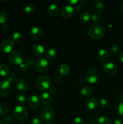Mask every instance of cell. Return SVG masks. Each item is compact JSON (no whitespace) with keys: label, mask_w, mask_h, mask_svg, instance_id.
<instances>
[{"label":"cell","mask_w":123,"mask_h":124,"mask_svg":"<svg viewBox=\"0 0 123 124\" xmlns=\"http://www.w3.org/2000/svg\"><path fill=\"white\" fill-rule=\"evenodd\" d=\"M88 35L94 39H101L106 33L105 28L99 24H94L88 29Z\"/></svg>","instance_id":"6da1fadb"},{"label":"cell","mask_w":123,"mask_h":124,"mask_svg":"<svg viewBox=\"0 0 123 124\" xmlns=\"http://www.w3.org/2000/svg\"><path fill=\"white\" fill-rule=\"evenodd\" d=\"M100 78V71L95 67L89 68L85 73V79L90 84H95Z\"/></svg>","instance_id":"7a4b0ae2"},{"label":"cell","mask_w":123,"mask_h":124,"mask_svg":"<svg viewBox=\"0 0 123 124\" xmlns=\"http://www.w3.org/2000/svg\"><path fill=\"white\" fill-rule=\"evenodd\" d=\"M28 112L26 108L22 105H18L14 109V116L16 119L20 121L27 119Z\"/></svg>","instance_id":"3957f363"},{"label":"cell","mask_w":123,"mask_h":124,"mask_svg":"<svg viewBox=\"0 0 123 124\" xmlns=\"http://www.w3.org/2000/svg\"><path fill=\"white\" fill-rule=\"evenodd\" d=\"M100 65L106 74L110 76L116 75L118 72V67L113 62H101Z\"/></svg>","instance_id":"277c9868"},{"label":"cell","mask_w":123,"mask_h":124,"mask_svg":"<svg viewBox=\"0 0 123 124\" xmlns=\"http://www.w3.org/2000/svg\"><path fill=\"white\" fill-rule=\"evenodd\" d=\"M51 81L47 76H40L36 81V86L41 91H45L50 87Z\"/></svg>","instance_id":"5b68a950"},{"label":"cell","mask_w":123,"mask_h":124,"mask_svg":"<svg viewBox=\"0 0 123 124\" xmlns=\"http://www.w3.org/2000/svg\"><path fill=\"white\" fill-rule=\"evenodd\" d=\"M41 119L45 122H50L54 117V111L50 107H45L41 110Z\"/></svg>","instance_id":"8992f818"},{"label":"cell","mask_w":123,"mask_h":124,"mask_svg":"<svg viewBox=\"0 0 123 124\" xmlns=\"http://www.w3.org/2000/svg\"><path fill=\"white\" fill-rule=\"evenodd\" d=\"M12 87L11 84L7 80H3L0 82V96L7 97L11 94Z\"/></svg>","instance_id":"52a82bcc"},{"label":"cell","mask_w":123,"mask_h":124,"mask_svg":"<svg viewBox=\"0 0 123 124\" xmlns=\"http://www.w3.org/2000/svg\"><path fill=\"white\" fill-rule=\"evenodd\" d=\"M8 59L11 63L15 65H20L24 61V56L18 51L12 52L8 55Z\"/></svg>","instance_id":"ba28073f"},{"label":"cell","mask_w":123,"mask_h":124,"mask_svg":"<svg viewBox=\"0 0 123 124\" xmlns=\"http://www.w3.org/2000/svg\"><path fill=\"white\" fill-rule=\"evenodd\" d=\"M34 68L38 72H45L48 68V61L45 58H38L34 62Z\"/></svg>","instance_id":"9c48e42d"},{"label":"cell","mask_w":123,"mask_h":124,"mask_svg":"<svg viewBox=\"0 0 123 124\" xmlns=\"http://www.w3.org/2000/svg\"><path fill=\"white\" fill-rule=\"evenodd\" d=\"M13 47L14 42L12 39H6L0 44V49L4 53H10Z\"/></svg>","instance_id":"30bf717a"},{"label":"cell","mask_w":123,"mask_h":124,"mask_svg":"<svg viewBox=\"0 0 123 124\" xmlns=\"http://www.w3.org/2000/svg\"><path fill=\"white\" fill-rule=\"evenodd\" d=\"M16 87L17 89L19 90L20 92H25L28 90L30 87V83L29 81L27 79L21 78L17 79L15 82Z\"/></svg>","instance_id":"8fae6325"},{"label":"cell","mask_w":123,"mask_h":124,"mask_svg":"<svg viewBox=\"0 0 123 124\" xmlns=\"http://www.w3.org/2000/svg\"><path fill=\"white\" fill-rule=\"evenodd\" d=\"M28 106L31 110H36L39 107L40 100L38 96L35 94H31L29 96L28 99Z\"/></svg>","instance_id":"7c38bea8"},{"label":"cell","mask_w":123,"mask_h":124,"mask_svg":"<svg viewBox=\"0 0 123 124\" xmlns=\"http://www.w3.org/2000/svg\"><path fill=\"white\" fill-rule=\"evenodd\" d=\"M92 9L96 13H102L105 10L106 6L105 4L101 0H94L91 4Z\"/></svg>","instance_id":"4fadbf2b"},{"label":"cell","mask_w":123,"mask_h":124,"mask_svg":"<svg viewBox=\"0 0 123 124\" xmlns=\"http://www.w3.org/2000/svg\"><path fill=\"white\" fill-rule=\"evenodd\" d=\"M74 13V10L73 7L70 5H67V6H64L62 8L60 15H61V16L65 19H69L72 16Z\"/></svg>","instance_id":"5bb4252c"},{"label":"cell","mask_w":123,"mask_h":124,"mask_svg":"<svg viewBox=\"0 0 123 124\" xmlns=\"http://www.w3.org/2000/svg\"><path fill=\"white\" fill-rule=\"evenodd\" d=\"M31 52L36 56H41L45 53V48L40 44H35L31 47Z\"/></svg>","instance_id":"9a60e30c"},{"label":"cell","mask_w":123,"mask_h":124,"mask_svg":"<svg viewBox=\"0 0 123 124\" xmlns=\"http://www.w3.org/2000/svg\"><path fill=\"white\" fill-rule=\"evenodd\" d=\"M30 35L34 39L38 40L43 37V32L42 29L39 27L34 26L31 28L30 30Z\"/></svg>","instance_id":"2e32d148"},{"label":"cell","mask_w":123,"mask_h":124,"mask_svg":"<svg viewBox=\"0 0 123 124\" xmlns=\"http://www.w3.org/2000/svg\"><path fill=\"white\" fill-rule=\"evenodd\" d=\"M98 105V101L96 98L90 97L85 101V106L89 110H95Z\"/></svg>","instance_id":"e0dca14e"},{"label":"cell","mask_w":123,"mask_h":124,"mask_svg":"<svg viewBox=\"0 0 123 124\" xmlns=\"http://www.w3.org/2000/svg\"><path fill=\"white\" fill-rule=\"evenodd\" d=\"M98 56L101 60L106 61L110 58V53L109 51L106 48H101L98 52Z\"/></svg>","instance_id":"ac0fdd59"},{"label":"cell","mask_w":123,"mask_h":124,"mask_svg":"<svg viewBox=\"0 0 123 124\" xmlns=\"http://www.w3.org/2000/svg\"><path fill=\"white\" fill-rule=\"evenodd\" d=\"M91 15L89 12H84L79 16V21L83 24L87 23L91 19Z\"/></svg>","instance_id":"d6986e66"},{"label":"cell","mask_w":123,"mask_h":124,"mask_svg":"<svg viewBox=\"0 0 123 124\" xmlns=\"http://www.w3.org/2000/svg\"><path fill=\"white\" fill-rule=\"evenodd\" d=\"M41 101L44 105H49L52 101V98L51 95L47 92H44L42 94L41 97Z\"/></svg>","instance_id":"ffe728a7"},{"label":"cell","mask_w":123,"mask_h":124,"mask_svg":"<svg viewBox=\"0 0 123 124\" xmlns=\"http://www.w3.org/2000/svg\"><path fill=\"white\" fill-rule=\"evenodd\" d=\"M80 93L83 96H90L93 94V90L91 87H89V86H84L81 88Z\"/></svg>","instance_id":"44dd1931"},{"label":"cell","mask_w":123,"mask_h":124,"mask_svg":"<svg viewBox=\"0 0 123 124\" xmlns=\"http://www.w3.org/2000/svg\"><path fill=\"white\" fill-rule=\"evenodd\" d=\"M48 13L52 16H55L59 12V7L55 4H51L49 5L48 8Z\"/></svg>","instance_id":"7402d4cb"},{"label":"cell","mask_w":123,"mask_h":124,"mask_svg":"<svg viewBox=\"0 0 123 124\" xmlns=\"http://www.w3.org/2000/svg\"><path fill=\"white\" fill-rule=\"evenodd\" d=\"M59 71L61 75V76H65V75H68L69 73V67L68 65L66 63H63L60 65L59 67Z\"/></svg>","instance_id":"603a6c76"},{"label":"cell","mask_w":123,"mask_h":124,"mask_svg":"<svg viewBox=\"0 0 123 124\" xmlns=\"http://www.w3.org/2000/svg\"><path fill=\"white\" fill-rule=\"evenodd\" d=\"M46 56L48 59H53L56 56L57 50L54 47H49L46 51Z\"/></svg>","instance_id":"cb8c5ba5"},{"label":"cell","mask_w":123,"mask_h":124,"mask_svg":"<svg viewBox=\"0 0 123 124\" xmlns=\"http://www.w3.org/2000/svg\"><path fill=\"white\" fill-rule=\"evenodd\" d=\"M9 73V69L8 66L6 64H1L0 65V76L2 77H6L8 76Z\"/></svg>","instance_id":"d4e9b609"},{"label":"cell","mask_w":123,"mask_h":124,"mask_svg":"<svg viewBox=\"0 0 123 124\" xmlns=\"http://www.w3.org/2000/svg\"><path fill=\"white\" fill-rule=\"evenodd\" d=\"M9 111V107L6 103H0V115H4Z\"/></svg>","instance_id":"484cf974"},{"label":"cell","mask_w":123,"mask_h":124,"mask_svg":"<svg viewBox=\"0 0 123 124\" xmlns=\"http://www.w3.org/2000/svg\"><path fill=\"white\" fill-rule=\"evenodd\" d=\"M16 101L20 105H24L27 102L26 96L22 93H19L16 96Z\"/></svg>","instance_id":"4316f807"},{"label":"cell","mask_w":123,"mask_h":124,"mask_svg":"<svg viewBox=\"0 0 123 124\" xmlns=\"http://www.w3.org/2000/svg\"><path fill=\"white\" fill-rule=\"evenodd\" d=\"M98 124H112L110 119L106 116H100L98 119Z\"/></svg>","instance_id":"83f0119b"},{"label":"cell","mask_w":123,"mask_h":124,"mask_svg":"<svg viewBox=\"0 0 123 124\" xmlns=\"http://www.w3.org/2000/svg\"><path fill=\"white\" fill-rule=\"evenodd\" d=\"M25 12L28 14H32L36 11V7L32 4H29L25 7Z\"/></svg>","instance_id":"f1b7e54d"},{"label":"cell","mask_w":123,"mask_h":124,"mask_svg":"<svg viewBox=\"0 0 123 124\" xmlns=\"http://www.w3.org/2000/svg\"><path fill=\"white\" fill-rule=\"evenodd\" d=\"M22 35L20 33V32H18V31H16L12 35V39L13 40V42H19L22 40Z\"/></svg>","instance_id":"f546056e"},{"label":"cell","mask_w":123,"mask_h":124,"mask_svg":"<svg viewBox=\"0 0 123 124\" xmlns=\"http://www.w3.org/2000/svg\"><path fill=\"white\" fill-rule=\"evenodd\" d=\"M98 104L102 108H108L109 105V102L107 101V99H104V98L100 99L98 101Z\"/></svg>","instance_id":"4dcf8cb0"},{"label":"cell","mask_w":123,"mask_h":124,"mask_svg":"<svg viewBox=\"0 0 123 124\" xmlns=\"http://www.w3.org/2000/svg\"><path fill=\"white\" fill-rule=\"evenodd\" d=\"M7 81L10 82V83H13V82H16L17 81V75L15 73H10L8 74V77H7Z\"/></svg>","instance_id":"1f68e13d"},{"label":"cell","mask_w":123,"mask_h":124,"mask_svg":"<svg viewBox=\"0 0 123 124\" xmlns=\"http://www.w3.org/2000/svg\"><path fill=\"white\" fill-rule=\"evenodd\" d=\"M91 20L93 23H94L95 24H98L99 22L101 21V16L99 15L97 13H95V14H92L91 15Z\"/></svg>","instance_id":"d6a6232c"},{"label":"cell","mask_w":123,"mask_h":124,"mask_svg":"<svg viewBox=\"0 0 123 124\" xmlns=\"http://www.w3.org/2000/svg\"><path fill=\"white\" fill-rule=\"evenodd\" d=\"M119 49L118 46L115 44L111 45L110 47V52L112 54H115V55L118 54V53H119Z\"/></svg>","instance_id":"836d02e7"},{"label":"cell","mask_w":123,"mask_h":124,"mask_svg":"<svg viewBox=\"0 0 123 124\" xmlns=\"http://www.w3.org/2000/svg\"><path fill=\"white\" fill-rule=\"evenodd\" d=\"M7 16L6 12L3 11H0V24H4L7 20Z\"/></svg>","instance_id":"e575fe53"},{"label":"cell","mask_w":123,"mask_h":124,"mask_svg":"<svg viewBox=\"0 0 123 124\" xmlns=\"http://www.w3.org/2000/svg\"><path fill=\"white\" fill-rule=\"evenodd\" d=\"M116 112L119 116L123 117V103H119L117 105Z\"/></svg>","instance_id":"d590c367"},{"label":"cell","mask_w":123,"mask_h":124,"mask_svg":"<svg viewBox=\"0 0 123 124\" xmlns=\"http://www.w3.org/2000/svg\"><path fill=\"white\" fill-rule=\"evenodd\" d=\"M73 124H84V120L80 117H77L74 119Z\"/></svg>","instance_id":"8d00e7d4"},{"label":"cell","mask_w":123,"mask_h":124,"mask_svg":"<svg viewBox=\"0 0 123 124\" xmlns=\"http://www.w3.org/2000/svg\"><path fill=\"white\" fill-rule=\"evenodd\" d=\"M25 64H26L28 68H31L33 65V60H32L31 58H28L25 61Z\"/></svg>","instance_id":"74e56055"},{"label":"cell","mask_w":123,"mask_h":124,"mask_svg":"<svg viewBox=\"0 0 123 124\" xmlns=\"http://www.w3.org/2000/svg\"><path fill=\"white\" fill-rule=\"evenodd\" d=\"M116 100L118 103H123V94L119 93L116 96Z\"/></svg>","instance_id":"f35d334b"},{"label":"cell","mask_w":123,"mask_h":124,"mask_svg":"<svg viewBox=\"0 0 123 124\" xmlns=\"http://www.w3.org/2000/svg\"><path fill=\"white\" fill-rule=\"evenodd\" d=\"M30 124H41V120L39 117H34L31 119Z\"/></svg>","instance_id":"ab89813d"},{"label":"cell","mask_w":123,"mask_h":124,"mask_svg":"<svg viewBox=\"0 0 123 124\" xmlns=\"http://www.w3.org/2000/svg\"><path fill=\"white\" fill-rule=\"evenodd\" d=\"M48 90H49V93L53 95H55L57 93V89L55 87H50Z\"/></svg>","instance_id":"60d3db41"},{"label":"cell","mask_w":123,"mask_h":124,"mask_svg":"<svg viewBox=\"0 0 123 124\" xmlns=\"http://www.w3.org/2000/svg\"><path fill=\"white\" fill-rule=\"evenodd\" d=\"M114 124H123V120L119 117H115L113 120Z\"/></svg>","instance_id":"b9f144b4"},{"label":"cell","mask_w":123,"mask_h":124,"mask_svg":"<svg viewBox=\"0 0 123 124\" xmlns=\"http://www.w3.org/2000/svg\"><path fill=\"white\" fill-rule=\"evenodd\" d=\"M74 11H76V12H79L82 9V6L80 4H77L76 5H75L74 7H73Z\"/></svg>","instance_id":"7bdbcfd3"},{"label":"cell","mask_w":123,"mask_h":124,"mask_svg":"<svg viewBox=\"0 0 123 124\" xmlns=\"http://www.w3.org/2000/svg\"><path fill=\"white\" fill-rule=\"evenodd\" d=\"M27 65L25 63H22V64H21L20 65H19V69H20L22 71H26V70H27Z\"/></svg>","instance_id":"ee69618b"},{"label":"cell","mask_w":123,"mask_h":124,"mask_svg":"<svg viewBox=\"0 0 123 124\" xmlns=\"http://www.w3.org/2000/svg\"><path fill=\"white\" fill-rule=\"evenodd\" d=\"M66 2L69 4L74 5L75 6V5H76L77 4H78L79 2V1H78V0H67Z\"/></svg>","instance_id":"f6af8a7d"},{"label":"cell","mask_w":123,"mask_h":124,"mask_svg":"<svg viewBox=\"0 0 123 124\" xmlns=\"http://www.w3.org/2000/svg\"><path fill=\"white\" fill-rule=\"evenodd\" d=\"M13 121H14V119H13V117H12V116H11V115L7 116V117H6V121L7 122H8V123H11V122H13Z\"/></svg>","instance_id":"bcb514c9"},{"label":"cell","mask_w":123,"mask_h":124,"mask_svg":"<svg viewBox=\"0 0 123 124\" xmlns=\"http://www.w3.org/2000/svg\"><path fill=\"white\" fill-rule=\"evenodd\" d=\"M79 2L82 6H87L89 4V1L88 0H81L79 1Z\"/></svg>","instance_id":"7dc6e473"},{"label":"cell","mask_w":123,"mask_h":124,"mask_svg":"<svg viewBox=\"0 0 123 124\" xmlns=\"http://www.w3.org/2000/svg\"><path fill=\"white\" fill-rule=\"evenodd\" d=\"M86 83V81L85 79L82 78L79 80L78 81V84L80 85H84Z\"/></svg>","instance_id":"c3c4849f"},{"label":"cell","mask_w":123,"mask_h":124,"mask_svg":"<svg viewBox=\"0 0 123 124\" xmlns=\"http://www.w3.org/2000/svg\"><path fill=\"white\" fill-rule=\"evenodd\" d=\"M2 29H3L4 31H8L9 30V25L7 24H2Z\"/></svg>","instance_id":"681fc988"},{"label":"cell","mask_w":123,"mask_h":124,"mask_svg":"<svg viewBox=\"0 0 123 124\" xmlns=\"http://www.w3.org/2000/svg\"><path fill=\"white\" fill-rule=\"evenodd\" d=\"M89 123L90 124H98V120H96V119H91L89 121Z\"/></svg>","instance_id":"f907efd6"},{"label":"cell","mask_w":123,"mask_h":124,"mask_svg":"<svg viewBox=\"0 0 123 124\" xmlns=\"http://www.w3.org/2000/svg\"><path fill=\"white\" fill-rule=\"evenodd\" d=\"M119 59L121 62L123 63V51L120 53V54H119Z\"/></svg>","instance_id":"816d5d0a"},{"label":"cell","mask_w":123,"mask_h":124,"mask_svg":"<svg viewBox=\"0 0 123 124\" xmlns=\"http://www.w3.org/2000/svg\"><path fill=\"white\" fill-rule=\"evenodd\" d=\"M62 76H57V78H56V81L58 82V83H60V82H62Z\"/></svg>","instance_id":"f5cc1de1"},{"label":"cell","mask_w":123,"mask_h":124,"mask_svg":"<svg viewBox=\"0 0 123 124\" xmlns=\"http://www.w3.org/2000/svg\"><path fill=\"white\" fill-rule=\"evenodd\" d=\"M0 124H5V123L3 121H2V120L0 119Z\"/></svg>","instance_id":"db71d44e"},{"label":"cell","mask_w":123,"mask_h":124,"mask_svg":"<svg viewBox=\"0 0 123 124\" xmlns=\"http://www.w3.org/2000/svg\"><path fill=\"white\" fill-rule=\"evenodd\" d=\"M121 8L123 9V1L121 2Z\"/></svg>","instance_id":"11a10c76"},{"label":"cell","mask_w":123,"mask_h":124,"mask_svg":"<svg viewBox=\"0 0 123 124\" xmlns=\"http://www.w3.org/2000/svg\"><path fill=\"white\" fill-rule=\"evenodd\" d=\"M0 1L1 2H8V0H7V1H2V0H0Z\"/></svg>","instance_id":"9f6ffc18"},{"label":"cell","mask_w":123,"mask_h":124,"mask_svg":"<svg viewBox=\"0 0 123 124\" xmlns=\"http://www.w3.org/2000/svg\"><path fill=\"white\" fill-rule=\"evenodd\" d=\"M51 124V123H48V124Z\"/></svg>","instance_id":"6f0895ef"},{"label":"cell","mask_w":123,"mask_h":124,"mask_svg":"<svg viewBox=\"0 0 123 124\" xmlns=\"http://www.w3.org/2000/svg\"><path fill=\"white\" fill-rule=\"evenodd\" d=\"M24 124V123H22V124Z\"/></svg>","instance_id":"680465c9"}]
</instances>
